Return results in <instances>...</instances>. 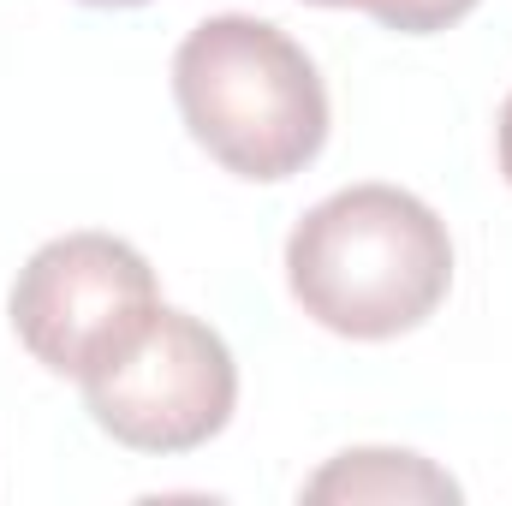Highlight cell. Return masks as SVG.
Wrapping results in <instances>:
<instances>
[{"instance_id": "1", "label": "cell", "mask_w": 512, "mask_h": 506, "mask_svg": "<svg viewBox=\"0 0 512 506\" xmlns=\"http://www.w3.org/2000/svg\"><path fill=\"white\" fill-rule=\"evenodd\" d=\"M286 280L304 316L328 334L393 340L441 310L453 286V239L423 197L399 185H352L292 227Z\"/></svg>"}, {"instance_id": "2", "label": "cell", "mask_w": 512, "mask_h": 506, "mask_svg": "<svg viewBox=\"0 0 512 506\" xmlns=\"http://www.w3.org/2000/svg\"><path fill=\"white\" fill-rule=\"evenodd\" d=\"M191 137L239 179H292L328 143V90L310 54L268 18H203L173 54Z\"/></svg>"}, {"instance_id": "3", "label": "cell", "mask_w": 512, "mask_h": 506, "mask_svg": "<svg viewBox=\"0 0 512 506\" xmlns=\"http://www.w3.org/2000/svg\"><path fill=\"white\" fill-rule=\"evenodd\" d=\"M84 405L120 447L191 453L227 429L239 370L209 322L161 304L108 364L84 376Z\"/></svg>"}, {"instance_id": "4", "label": "cell", "mask_w": 512, "mask_h": 506, "mask_svg": "<svg viewBox=\"0 0 512 506\" xmlns=\"http://www.w3.org/2000/svg\"><path fill=\"white\" fill-rule=\"evenodd\" d=\"M161 310L155 268L114 233H66L18 268L12 328L54 376H90Z\"/></svg>"}, {"instance_id": "5", "label": "cell", "mask_w": 512, "mask_h": 506, "mask_svg": "<svg viewBox=\"0 0 512 506\" xmlns=\"http://www.w3.org/2000/svg\"><path fill=\"white\" fill-rule=\"evenodd\" d=\"M304 501H459V483L417 453L364 447V453H340L328 471H316L304 483Z\"/></svg>"}, {"instance_id": "6", "label": "cell", "mask_w": 512, "mask_h": 506, "mask_svg": "<svg viewBox=\"0 0 512 506\" xmlns=\"http://www.w3.org/2000/svg\"><path fill=\"white\" fill-rule=\"evenodd\" d=\"M471 6H477V0H364V12H370L376 24H387V30H399V36L447 30V24H459Z\"/></svg>"}, {"instance_id": "7", "label": "cell", "mask_w": 512, "mask_h": 506, "mask_svg": "<svg viewBox=\"0 0 512 506\" xmlns=\"http://www.w3.org/2000/svg\"><path fill=\"white\" fill-rule=\"evenodd\" d=\"M501 173H507V185H512V96H507V108H501Z\"/></svg>"}, {"instance_id": "8", "label": "cell", "mask_w": 512, "mask_h": 506, "mask_svg": "<svg viewBox=\"0 0 512 506\" xmlns=\"http://www.w3.org/2000/svg\"><path fill=\"white\" fill-rule=\"evenodd\" d=\"M84 6H143V0H84Z\"/></svg>"}, {"instance_id": "9", "label": "cell", "mask_w": 512, "mask_h": 506, "mask_svg": "<svg viewBox=\"0 0 512 506\" xmlns=\"http://www.w3.org/2000/svg\"><path fill=\"white\" fill-rule=\"evenodd\" d=\"M310 6H364V0H310Z\"/></svg>"}]
</instances>
